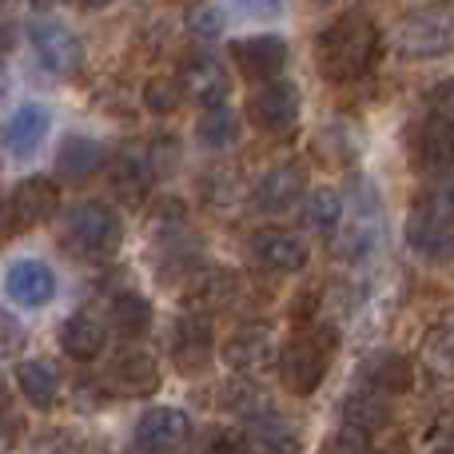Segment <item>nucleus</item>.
<instances>
[{
    "instance_id": "nucleus-26",
    "label": "nucleus",
    "mask_w": 454,
    "mask_h": 454,
    "mask_svg": "<svg viewBox=\"0 0 454 454\" xmlns=\"http://www.w3.org/2000/svg\"><path fill=\"white\" fill-rule=\"evenodd\" d=\"M299 220H303L307 231H319V235H331L339 223H343V200L339 192L331 188H319L299 204Z\"/></svg>"
},
{
    "instance_id": "nucleus-10",
    "label": "nucleus",
    "mask_w": 454,
    "mask_h": 454,
    "mask_svg": "<svg viewBox=\"0 0 454 454\" xmlns=\"http://www.w3.org/2000/svg\"><path fill=\"white\" fill-rule=\"evenodd\" d=\"M180 92L200 100L204 108H220L227 92H231V80H227V68L212 52H196L180 64Z\"/></svg>"
},
{
    "instance_id": "nucleus-4",
    "label": "nucleus",
    "mask_w": 454,
    "mask_h": 454,
    "mask_svg": "<svg viewBox=\"0 0 454 454\" xmlns=\"http://www.w3.org/2000/svg\"><path fill=\"white\" fill-rule=\"evenodd\" d=\"M120 235H124V223L108 204H80L64 220V243L92 259L112 255L120 247Z\"/></svg>"
},
{
    "instance_id": "nucleus-7",
    "label": "nucleus",
    "mask_w": 454,
    "mask_h": 454,
    "mask_svg": "<svg viewBox=\"0 0 454 454\" xmlns=\"http://www.w3.org/2000/svg\"><path fill=\"white\" fill-rule=\"evenodd\" d=\"M247 251L263 271H275V275L303 271L307 267V243L295 231H287V227H259V231H251Z\"/></svg>"
},
{
    "instance_id": "nucleus-5",
    "label": "nucleus",
    "mask_w": 454,
    "mask_h": 454,
    "mask_svg": "<svg viewBox=\"0 0 454 454\" xmlns=\"http://www.w3.org/2000/svg\"><path fill=\"white\" fill-rule=\"evenodd\" d=\"M28 40H32V48H36L40 64H44L52 76H76V72L84 68V44H80V36L64 20L40 16V20L28 24Z\"/></svg>"
},
{
    "instance_id": "nucleus-9",
    "label": "nucleus",
    "mask_w": 454,
    "mask_h": 454,
    "mask_svg": "<svg viewBox=\"0 0 454 454\" xmlns=\"http://www.w3.org/2000/svg\"><path fill=\"white\" fill-rule=\"evenodd\" d=\"M192 439V419L176 407H152L136 419V447L148 454H176Z\"/></svg>"
},
{
    "instance_id": "nucleus-16",
    "label": "nucleus",
    "mask_w": 454,
    "mask_h": 454,
    "mask_svg": "<svg viewBox=\"0 0 454 454\" xmlns=\"http://www.w3.org/2000/svg\"><path fill=\"white\" fill-rule=\"evenodd\" d=\"M239 291H243L239 275L227 271V267H212V271H200L196 283L188 287V307H192V315L227 311L239 299Z\"/></svg>"
},
{
    "instance_id": "nucleus-23",
    "label": "nucleus",
    "mask_w": 454,
    "mask_h": 454,
    "mask_svg": "<svg viewBox=\"0 0 454 454\" xmlns=\"http://www.w3.org/2000/svg\"><path fill=\"white\" fill-rule=\"evenodd\" d=\"M100 168H104V148L96 140H88V136H68L64 148L56 152V172L68 184H84Z\"/></svg>"
},
{
    "instance_id": "nucleus-38",
    "label": "nucleus",
    "mask_w": 454,
    "mask_h": 454,
    "mask_svg": "<svg viewBox=\"0 0 454 454\" xmlns=\"http://www.w3.org/2000/svg\"><path fill=\"white\" fill-rule=\"evenodd\" d=\"M223 399H231V403H227V407H231V411H239V415H251V411H255L259 391H251L247 383H239V379H235V383L223 391Z\"/></svg>"
},
{
    "instance_id": "nucleus-39",
    "label": "nucleus",
    "mask_w": 454,
    "mask_h": 454,
    "mask_svg": "<svg viewBox=\"0 0 454 454\" xmlns=\"http://www.w3.org/2000/svg\"><path fill=\"white\" fill-rule=\"evenodd\" d=\"M434 116L454 120V80H442V84L434 88Z\"/></svg>"
},
{
    "instance_id": "nucleus-36",
    "label": "nucleus",
    "mask_w": 454,
    "mask_h": 454,
    "mask_svg": "<svg viewBox=\"0 0 454 454\" xmlns=\"http://www.w3.org/2000/svg\"><path fill=\"white\" fill-rule=\"evenodd\" d=\"M188 28L196 32L200 40H207V36H220V32H223V16L215 12V8H196V12L188 16Z\"/></svg>"
},
{
    "instance_id": "nucleus-33",
    "label": "nucleus",
    "mask_w": 454,
    "mask_h": 454,
    "mask_svg": "<svg viewBox=\"0 0 454 454\" xmlns=\"http://www.w3.org/2000/svg\"><path fill=\"white\" fill-rule=\"evenodd\" d=\"M255 447H259V454H295L299 442H295V434H291V427L275 423V427L255 431Z\"/></svg>"
},
{
    "instance_id": "nucleus-17",
    "label": "nucleus",
    "mask_w": 454,
    "mask_h": 454,
    "mask_svg": "<svg viewBox=\"0 0 454 454\" xmlns=\"http://www.w3.org/2000/svg\"><path fill=\"white\" fill-rule=\"evenodd\" d=\"M415 160L423 172H442L454 164V120L427 116L415 132Z\"/></svg>"
},
{
    "instance_id": "nucleus-42",
    "label": "nucleus",
    "mask_w": 454,
    "mask_h": 454,
    "mask_svg": "<svg viewBox=\"0 0 454 454\" xmlns=\"http://www.w3.org/2000/svg\"><path fill=\"white\" fill-rule=\"evenodd\" d=\"M16 227V215H12V200L0 196V235H8Z\"/></svg>"
},
{
    "instance_id": "nucleus-34",
    "label": "nucleus",
    "mask_w": 454,
    "mask_h": 454,
    "mask_svg": "<svg viewBox=\"0 0 454 454\" xmlns=\"http://www.w3.org/2000/svg\"><path fill=\"white\" fill-rule=\"evenodd\" d=\"M200 454H251V442L235 431H212V439L204 442Z\"/></svg>"
},
{
    "instance_id": "nucleus-15",
    "label": "nucleus",
    "mask_w": 454,
    "mask_h": 454,
    "mask_svg": "<svg viewBox=\"0 0 454 454\" xmlns=\"http://www.w3.org/2000/svg\"><path fill=\"white\" fill-rule=\"evenodd\" d=\"M255 207L263 212H283V207L299 204L303 200V164H275L271 172H263V180H255V192H251Z\"/></svg>"
},
{
    "instance_id": "nucleus-27",
    "label": "nucleus",
    "mask_w": 454,
    "mask_h": 454,
    "mask_svg": "<svg viewBox=\"0 0 454 454\" xmlns=\"http://www.w3.org/2000/svg\"><path fill=\"white\" fill-rule=\"evenodd\" d=\"M152 180V152L148 148H124L112 164V188H120L124 196H140Z\"/></svg>"
},
{
    "instance_id": "nucleus-32",
    "label": "nucleus",
    "mask_w": 454,
    "mask_h": 454,
    "mask_svg": "<svg viewBox=\"0 0 454 454\" xmlns=\"http://www.w3.org/2000/svg\"><path fill=\"white\" fill-rule=\"evenodd\" d=\"M180 80H164V76H152L148 84H144V104H148L152 112H160V116H168V112L180 108Z\"/></svg>"
},
{
    "instance_id": "nucleus-24",
    "label": "nucleus",
    "mask_w": 454,
    "mask_h": 454,
    "mask_svg": "<svg viewBox=\"0 0 454 454\" xmlns=\"http://www.w3.org/2000/svg\"><path fill=\"white\" fill-rule=\"evenodd\" d=\"M407 243L423 259H447L454 251V227L431 220V215H423V212H415L407 220Z\"/></svg>"
},
{
    "instance_id": "nucleus-28",
    "label": "nucleus",
    "mask_w": 454,
    "mask_h": 454,
    "mask_svg": "<svg viewBox=\"0 0 454 454\" xmlns=\"http://www.w3.org/2000/svg\"><path fill=\"white\" fill-rule=\"evenodd\" d=\"M196 136H200V144L212 148V152L231 148V144L239 140V116H235L231 108H223V104L220 108H207L196 124Z\"/></svg>"
},
{
    "instance_id": "nucleus-18",
    "label": "nucleus",
    "mask_w": 454,
    "mask_h": 454,
    "mask_svg": "<svg viewBox=\"0 0 454 454\" xmlns=\"http://www.w3.org/2000/svg\"><path fill=\"white\" fill-rule=\"evenodd\" d=\"M60 207V188L48 176H28L12 192V215L16 223H44Z\"/></svg>"
},
{
    "instance_id": "nucleus-25",
    "label": "nucleus",
    "mask_w": 454,
    "mask_h": 454,
    "mask_svg": "<svg viewBox=\"0 0 454 454\" xmlns=\"http://www.w3.org/2000/svg\"><path fill=\"white\" fill-rule=\"evenodd\" d=\"M343 419L351 431H363V434H375L387 427V419H391V407L383 403V395L371 391V387H363V391H351L343 399Z\"/></svg>"
},
{
    "instance_id": "nucleus-2",
    "label": "nucleus",
    "mask_w": 454,
    "mask_h": 454,
    "mask_svg": "<svg viewBox=\"0 0 454 454\" xmlns=\"http://www.w3.org/2000/svg\"><path fill=\"white\" fill-rule=\"evenodd\" d=\"M399 52L411 60H434V56H454V4L434 0L399 20Z\"/></svg>"
},
{
    "instance_id": "nucleus-45",
    "label": "nucleus",
    "mask_w": 454,
    "mask_h": 454,
    "mask_svg": "<svg viewBox=\"0 0 454 454\" xmlns=\"http://www.w3.org/2000/svg\"><path fill=\"white\" fill-rule=\"evenodd\" d=\"M431 454H454V450H431Z\"/></svg>"
},
{
    "instance_id": "nucleus-12",
    "label": "nucleus",
    "mask_w": 454,
    "mask_h": 454,
    "mask_svg": "<svg viewBox=\"0 0 454 454\" xmlns=\"http://www.w3.org/2000/svg\"><path fill=\"white\" fill-rule=\"evenodd\" d=\"M212 323L207 315H184L172 331V363L184 371V375H200V371L212 363Z\"/></svg>"
},
{
    "instance_id": "nucleus-6",
    "label": "nucleus",
    "mask_w": 454,
    "mask_h": 454,
    "mask_svg": "<svg viewBox=\"0 0 454 454\" xmlns=\"http://www.w3.org/2000/svg\"><path fill=\"white\" fill-rule=\"evenodd\" d=\"M223 363L235 375H259V371H271L279 363L275 351V331L267 323H243L231 331V339L223 343Z\"/></svg>"
},
{
    "instance_id": "nucleus-31",
    "label": "nucleus",
    "mask_w": 454,
    "mask_h": 454,
    "mask_svg": "<svg viewBox=\"0 0 454 454\" xmlns=\"http://www.w3.org/2000/svg\"><path fill=\"white\" fill-rule=\"evenodd\" d=\"M427 351L434 363H442L447 371H454V311H447L431 331H427Z\"/></svg>"
},
{
    "instance_id": "nucleus-8",
    "label": "nucleus",
    "mask_w": 454,
    "mask_h": 454,
    "mask_svg": "<svg viewBox=\"0 0 454 454\" xmlns=\"http://www.w3.org/2000/svg\"><path fill=\"white\" fill-rule=\"evenodd\" d=\"M247 120L259 132L283 136L287 128H295V120H299V88L287 84V80H271V84L259 88L247 100Z\"/></svg>"
},
{
    "instance_id": "nucleus-19",
    "label": "nucleus",
    "mask_w": 454,
    "mask_h": 454,
    "mask_svg": "<svg viewBox=\"0 0 454 454\" xmlns=\"http://www.w3.org/2000/svg\"><path fill=\"white\" fill-rule=\"evenodd\" d=\"M363 379H367V387L379 395H403L415 383V367H411V359L399 351H375L363 359Z\"/></svg>"
},
{
    "instance_id": "nucleus-37",
    "label": "nucleus",
    "mask_w": 454,
    "mask_h": 454,
    "mask_svg": "<svg viewBox=\"0 0 454 454\" xmlns=\"http://www.w3.org/2000/svg\"><path fill=\"white\" fill-rule=\"evenodd\" d=\"M24 347V327L8 311H0V355H16Z\"/></svg>"
},
{
    "instance_id": "nucleus-29",
    "label": "nucleus",
    "mask_w": 454,
    "mask_h": 454,
    "mask_svg": "<svg viewBox=\"0 0 454 454\" xmlns=\"http://www.w3.org/2000/svg\"><path fill=\"white\" fill-rule=\"evenodd\" d=\"M148 323H152V303L144 295L124 291V295L112 299V327H116L124 339L144 335V331H148Z\"/></svg>"
},
{
    "instance_id": "nucleus-21",
    "label": "nucleus",
    "mask_w": 454,
    "mask_h": 454,
    "mask_svg": "<svg viewBox=\"0 0 454 454\" xmlns=\"http://www.w3.org/2000/svg\"><path fill=\"white\" fill-rule=\"evenodd\" d=\"M104 343H108V331H104V323L96 319L92 311H76L64 319L60 347H64V355H72L76 363H92L96 355L104 351Z\"/></svg>"
},
{
    "instance_id": "nucleus-44",
    "label": "nucleus",
    "mask_w": 454,
    "mask_h": 454,
    "mask_svg": "<svg viewBox=\"0 0 454 454\" xmlns=\"http://www.w3.org/2000/svg\"><path fill=\"white\" fill-rule=\"evenodd\" d=\"M8 92V72H4V64H0V96Z\"/></svg>"
},
{
    "instance_id": "nucleus-41",
    "label": "nucleus",
    "mask_w": 454,
    "mask_h": 454,
    "mask_svg": "<svg viewBox=\"0 0 454 454\" xmlns=\"http://www.w3.org/2000/svg\"><path fill=\"white\" fill-rule=\"evenodd\" d=\"M16 431H20V423H16L12 415H0V454H4V450H12Z\"/></svg>"
},
{
    "instance_id": "nucleus-40",
    "label": "nucleus",
    "mask_w": 454,
    "mask_h": 454,
    "mask_svg": "<svg viewBox=\"0 0 454 454\" xmlns=\"http://www.w3.org/2000/svg\"><path fill=\"white\" fill-rule=\"evenodd\" d=\"M235 4H239L243 12H251V16H275L283 0H235Z\"/></svg>"
},
{
    "instance_id": "nucleus-30",
    "label": "nucleus",
    "mask_w": 454,
    "mask_h": 454,
    "mask_svg": "<svg viewBox=\"0 0 454 454\" xmlns=\"http://www.w3.org/2000/svg\"><path fill=\"white\" fill-rule=\"evenodd\" d=\"M415 212H423V215H431V220L454 227V176L450 180L431 184V188L423 192V200L415 204Z\"/></svg>"
},
{
    "instance_id": "nucleus-13",
    "label": "nucleus",
    "mask_w": 454,
    "mask_h": 454,
    "mask_svg": "<svg viewBox=\"0 0 454 454\" xmlns=\"http://www.w3.org/2000/svg\"><path fill=\"white\" fill-rule=\"evenodd\" d=\"M108 379L120 395L148 399V395L160 391V363L152 359L148 351H140V347H128V351H120L116 359H112Z\"/></svg>"
},
{
    "instance_id": "nucleus-14",
    "label": "nucleus",
    "mask_w": 454,
    "mask_h": 454,
    "mask_svg": "<svg viewBox=\"0 0 454 454\" xmlns=\"http://www.w3.org/2000/svg\"><path fill=\"white\" fill-rule=\"evenodd\" d=\"M4 291L20 307H44L56 295V275L40 259H16L4 275Z\"/></svg>"
},
{
    "instance_id": "nucleus-35",
    "label": "nucleus",
    "mask_w": 454,
    "mask_h": 454,
    "mask_svg": "<svg viewBox=\"0 0 454 454\" xmlns=\"http://www.w3.org/2000/svg\"><path fill=\"white\" fill-rule=\"evenodd\" d=\"M323 454H367V442H363V431H335L327 439V447H323Z\"/></svg>"
},
{
    "instance_id": "nucleus-3",
    "label": "nucleus",
    "mask_w": 454,
    "mask_h": 454,
    "mask_svg": "<svg viewBox=\"0 0 454 454\" xmlns=\"http://www.w3.org/2000/svg\"><path fill=\"white\" fill-rule=\"evenodd\" d=\"M331 351H335V331L323 327L319 335H299L291 339L287 347L279 351V383L287 387L291 395H315L327 379V363H331Z\"/></svg>"
},
{
    "instance_id": "nucleus-22",
    "label": "nucleus",
    "mask_w": 454,
    "mask_h": 454,
    "mask_svg": "<svg viewBox=\"0 0 454 454\" xmlns=\"http://www.w3.org/2000/svg\"><path fill=\"white\" fill-rule=\"evenodd\" d=\"M16 383H20V395L32 403V407L48 411L56 399H60V371L48 359H24L16 367Z\"/></svg>"
},
{
    "instance_id": "nucleus-20",
    "label": "nucleus",
    "mask_w": 454,
    "mask_h": 454,
    "mask_svg": "<svg viewBox=\"0 0 454 454\" xmlns=\"http://www.w3.org/2000/svg\"><path fill=\"white\" fill-rule=\"evenodd\" d=\"M48 128H52V116H48L44 104H20V108L12 112V120H8V128H4V144L12 148V156L24 160L44 144Z\"/></svg>"
},
{
    "instance_id": "nucleus-43",
    "label": "nucleus",
    "mask_w": 454,
    "mask_h": 454,
    "mask_svg": "<svg viewBox=\"0 0 454 454\" xmlns=\"http://www.w3.org/2000/svg\"><path fill=\"white\" fill-rule=\"evenodd\" d=\"M76 8H104V4H112V0H72Z\"/></svg>"
},
{
    "instance_id": "nucleus-1",
    "label": "nucleus",
    "mask_w": 454,
    "mask_h": 454,
    "mask_svg": "<svg viewBox=\"0 0 454 454\" xmlns=\"http://www.w3.org/2000/svg\"><path fill=\"white\" fill-rule=\"evenodd\" d=\"M319 56V68L327 80L347 84V80H359L363 72H371V64L379 60V28L371 16L363 12H347L335 24H327L315 44Z\"/></svg>"
},
{
    "instance_id": "nucleus-11",
    "label": "nucleus",
    "mask_w": 454,
    "mask_h": 454,
    "mask_svg": "<svg viewBox=\"0 0 454 454\" xmlns=\"http://www.w3.org/2000/svg\"><path fill=\"white\" fill-rule=\"evenodd\" d=\"M231 60L247 80L267 84V80H275L287 68V40L283 36H243L231 44Z\"/></svg>"
}]
</instances>
